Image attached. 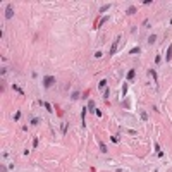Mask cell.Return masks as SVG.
Listing matches in <instances>:
<instances>
[{
	"instance_id": "1",
	"label": "cell",
	"mask_w": 172,
	"mask_h": 172,
	"mask_svg": "<svg viewBox=\"0 0 172 172\" xmlns=\"http://www.w3.org/2000/svg\"><path fill=\"white\" fill-rule=\"evenodd\" d=\"M55 84V77L53 76H45V79H43V86L45 88H50V86Z\"/></svg>"
},
{
	"instance_id": "2",
	"label": "cell",
	"mask_w": 172,
	"mask_h": 172,
	"mask_svg": "<svg viewBox=\"0 0 172 172\" xmlns=\"http://www.w3.org/2000/svg\"><path fill=\"white\" fill-rule=\"evenodd\" d=\"M12 16H14V9H12V5H7V9H5V19L9 21V19H12Z\"/></svg>"
},
{
	"instance_id": "3",
	"label": "cell",
	"mask_w": 172,
	"mask_h": 172,
	"mask_svg": "<svg viewBox=\"0 0 172 172\" xmlns=\"http://www.w3.org/2000/svg\"><path fill=\"white\" fill-rule=\"evenodd\" d=\"M117 45H119V36L114 40V43H112V48H110V55H114L115 53V50H117Z\"/></svg>"
},
{
	"instance_id": "4",
	"label": "cell",
	"mask_w": 172,
	"mask_h": 172,
	"mask_svg": "<svg viewBox=\"0 0 172 172\" xmlns=\"http://www.w3.org/2000/svg\"><path fill=\"white\" fill-rule=\"evenodd\" d=\"M126 79H127V81H133V79H134V71H133V69H131V71H129V72H127Z\"/></svg>"
},
{
	"instance_id": "5",
	"label": "cell",
	"mask_w": 172,
	"mask_h": 172,
	"mask_svg": "<svg viewBox=\"0 0 172 172\" xmlns=\"http://www.w3.org/2000/svg\"><path fill=\"white\" fill-rule=\"evenodd\" d=\"M155 41H157V34H150V38H148V43H150V45H153Z\"/></svg>"
},
{
	"instance_id": "6",
	"label": "cell",
	"mask_w": 172,
	"mask_h": 172,
	"mask_svg": "<svg viewBox=\"0 0 172 172\" xmlns=\"http://www.w3.org/2000/svg\"><path fill=\"white\" fill-rule=\"evenodd\" d=\"M86 109H88L90 112H96V109H95V103H93V102H90V103H88V107H86Z\"/></svg>"
},
{
	"instance_id": "7",
	"label": "cell",
	"mask_w": 172,
	"mask_h": 172,
	"mask_svg": "<svg viewBox=\"0 0 172 172\" xmlns=\"http://www.w3.org/2000/svg\"><path fill=\"white\" fill-rule=\"evenodd\" d=\"M67 127H69V124H67V122H62V126H60V131H62V133H67Z\"/></svg>"
},
{
	"instance_id": "8",
	"label": "cell",
	"mask_w": 172,
	"mask_h": 172,
	"mask_svg": "<svg viewBox=\"0 0 172 172\" xmlns=\"http://www.w3.org/2000/svg\"><path fill=\"white\" fill-rule=\"evenodd\" d=\"M109 9H110V4H105V5L100 7V12H105V10H109Z\"/></svg>"
},
{
	"instance_id": "9",
	"label": "cell",
	"mask_w": 172,
	"mask_h": 172,
	"mask_svg": "<svg viewBox=\"0 0 172 172\" xmlns=\"http://www.w3.org/2000/svg\"><path fill=\"white\" fill-rule=\"evenodd\" d=\"M170 59H172V47H169V48H167V62H169Z\"/></svg>"
},
{
	"instance_id": "10",
	"label": "cell",
	"mask_w": 172,
	"mask_h": 172,
	"mask_svg": "<svg viewBox=\"0 0 172 172\" xmlns=\"http://www.w3.org/2000/svg\"><path fill=\"white\" fill-rule=\"evenodd\" d=\"M98 86H100V88H102V90H103V88H105V86H107V79H102V81H100V83H98Z\"/></svg>"
},
{
	"instance_id": "11",
	"label": "cell",
	"mask_w": 172,
	"mask_h": 172,
	"mask_svg": "<svg viewBox=\"0 0 172 172\" xmlns=\"http://www.w3.org/2000/svg\"><path fill=\"white\" fill-rule=\"evenodd\" d=\"M141 52V48L139 47H134V48H131V53H139Z\"/></svg>"
},
{
	"instance_id": "12",
	"label": "cell",
	"mask_w": 172,
	"mask_h": 172,
	"mask_svg": "<svg viewBox=\"0 0 172 172\" xmlns=\"http://www.w3.org/2000/svg\"><path fill=\"white\" fill-rule=\"evenodd\" d=\"M150 74H152V76H153V79H155V81H157V79H158V76H157V72H155V71H153V69H150Z\"/></svg>"
},
{
	"instance_id": "13",
	"label": "cell",
	"mask_w": 172,
	"mask_h": 172,
	"mask_svg": "<svg viewBox=\"0 0 172 172\" xmlns=\"http://www.w3.org/2000/svg\"><path fill=\"white\" fill-rule=\"evenodd\" d=\"M134 12H136L134 7H129V9H127V14H134Z\"/></svg>"
},
{
	"instance_id": "14",
	"label": "cell",
	"mask_w": 172,
	"mask_h": 172,
	"mask_svg": "<svg viewBox=\"0 0 172 172\" xmlns=\"http://www.w3.org/2000/svg\"><path fill=\"white\" fill-rule=\"evenodd\" d=\"M155 62H157V64H160V62H162V57H160V55H157V57H155Z\"/></svg>"
},
{
	"instance_id": "15",
	"label": "cell",
	"mask_w": 172,
	"mask_h": 172,
	"mask_svg": "<svg viewBox=\"0 0 172 172\" xmlns=\"http://www.w3.org/2000/svg\"><path fill=\"white\" fill-rule=\"evenodd\" d=\"M126 93H127V84L122 86V95H126Z\"/></svg>"
},
{
	"instance_id": "16",
	"label": "cell",
	"mask_w": 172,
	"mask_h": 172,
	"mask_svg": "<svg viewBox=\"0 0 172 172\" xmlns=\"http://www.w3.org/2000/svg\"><path fill=\"white\" fill-rule=\"evenodd\" d=\"M71 96H72V100H76V98H79V93H72Z\"/></svg>"
},
{
	"instance_id": "17",
	"label": "cell",
	"mask_w": 172,
	"mask_h": 172,
	"mask_svg": "<svg viewBox=\"0 0 172 172\" xmlns=\"http://www.w3.org/2000/svg\"><path fill=\"white\" fill-rule=\"evenodd\" d=\"M14 119H16V120H19V119H21V112H17L16 115H14Z\"/></svg>"
}]
</instances>
